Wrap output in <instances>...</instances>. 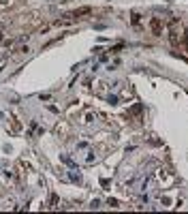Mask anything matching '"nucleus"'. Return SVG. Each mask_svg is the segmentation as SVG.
Listing matches in <instances>:
<instances>
[{"label":"nucleus","mask_w":188,"mask_h":214,"mask_svg":"<svg viewBox=\"0 0 188 214\" xmlns=\"http://www.w3.org/2000/svg\"><path fill=\"white\" fill-rule=\"evenodd\" d=\"M169 41L175 47H188L186 30H184L180 19H169Z\"/></svg>","instance_id":"obj_1"},{"label":"nucleus","mask_w":188,"mask_h":214,"mask_svg":"<svg viewBox=\"0 0 188 214\" xmlns=\"http://www.w3.org/2000/svg\"><path fill=\"white\" fill-rule=\"evenodd\" d=\"M150 28H152V32L158 37V34L163 32V24H160V19H158V17H152V22H150Z\"/></svg>","instance_id":"obj_2"},{"label":"nucleus","mask_w":188,"mask_h":214,"mask_svg":"<svg viewBox=\"0 0 188 214\" xmlns=\"http://www.w3.org/2000/svg\"><path fill=\"white\" fill-rule=\"evenodd\" d=\"M90 13H92V9H90V6H81V9H75L71 15H73V19H75V17H81V15H90Z\"/></svg>","instance_id":"obj_3"},{"label":"nucleus","mask_w":188,"mask_h":214,"mask_svg":"<svg viewBox=\"0 0 188 214\" xmlns=\"http://www.w3.org/2000/svg\"><path fill=\"white\" fill-rule=\"evenodd\" d=\"M69 176H71V180H73V182H77V184H81V176H79V173H75V171H71Z\"/></svg>","instance_id":"obj_4"},{"label":"nucleus","mask_w":188,"mask_h":214,"mask_svg":"<svg viewBox=\"0 0 188 214\" xmlns=\"http://www.w3.org/2000/svg\"><path fill=\"white\" fill-rule=\"evenodd\" d=\"M141 111H143V105H141V103L133 105V109H131V114H141Z\"/></svg>","instance_id":"obj_5"},{"label":"nucleus","mask_w":188,"mask_h":214,"mask_svg":"<svg viewBox=\"0 0 188 214\" xmlns=\"http://www.w3.org/2000/svg\"><path fill=\"white\" fill-rule=\"evenodd\" d=\"M139 19H141V15H139V13H133V15H131V22H133L135 26H139Z\"/></svg>","instance_id":"obj_6"},{"label":"nucleus","mask_w":188,"mask_h":214,"mask_svg":"<svg viewBox=\"0 0 188 214\" xmlns=\"http://www.w3.org/2000/svg\"><path fill=\"white\" fill-rule=\"evenodd\" d=\"M19 128H22V127H19V122H17V120H13V131H15V133H17V131H19Z\"/></svg>","instance_id":"obj_7"},{"label":"nucleus","mask_w":188,"mask_h":214,"mask_svg":"<svg viewBox=\"0 0 188 214\" xmlns=\"http://www.w3.org/2000/svg\"><path fill=\"white\" fill-rule=\"evenodd\" d=\"M107 101H109V103H111V105H116V103H118V96H109V99H107Z\"/></svg>","instance_id":"obj_8"},{"label":"nucleus","mask_w":188,"mask_h":214,"mask_svg":"<svg viewBox=\"0 0 188 214\" xmlns=\"http://www.w3.org/2000/svg\"><path fill=\"white\" fill-rule=\"evenodd\" d=\"M107 204H109V206H111V208H116V206H118V199H109V201H107Z\"/></svg>","instance_id":"obj_9"},{"label":"nucleus","mask_w":188,"mask_h":214,"mask_svg":"<svg viewBox=\"0 0 188 214\" xmlns=\"http://www.w3.org/2000/svg\"><path fill=\"white\" fill-rule=\"evenodd\" d=\"M2 37H4V32H0V41H2Z\"/></svg>","instance_id":"obj_10"},{"label":"nucleus","mask_w":188,"mask_h":214,"mask_svg":"<svg viewBox=\"0 0 188 214\" xmlns=\"http://www.w3.org/2000/svg\"><path fill=\"white\" fill-rule=\"evenodd\" d=\"M0 118H2V111H0Z\"/></svg>","instance_id":"obj_11"}]
</instances>
